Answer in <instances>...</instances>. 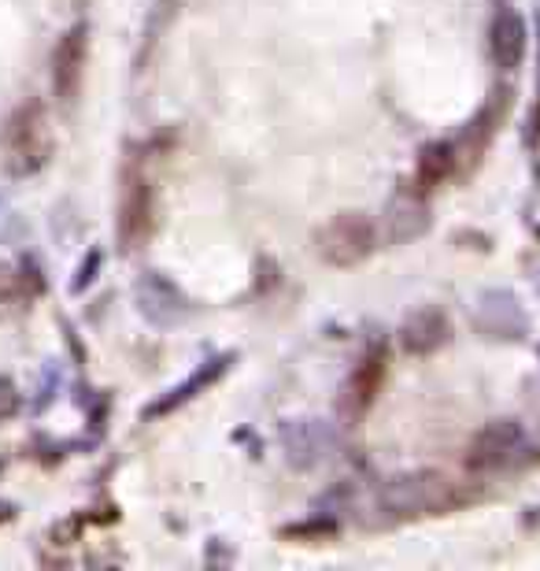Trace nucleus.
Here are the masks:
<instances>
[{
	"instance_id": "1",
	"label": "nucleus",
	"mask_w": 540,
	"mask_h": 571,
	"mask_svg": "<svg viewBox=\"0 0 540 571\" xmlns=\"http://www.w3.org/2000/svg\"><path fill=\"white\" fill-rule=\"evenodd\" d=\"M467 493L440 471H407V476L386 479L378 490V509L389 519H418V516H445L463 505Z\"/></svg>"
},
{
	"instance_id": "2",
	"label": "nucleus",
	"mask_w": 540,
	"mask_h": 571,
	"mask_svg": "<svg viewBox=\"0 0 540 571\" xmlns=\"http://www.w3.org/2000/svg\"><path fill=\"white\" fill-rule=\"evenodd\" d=\"M56 152L53 123L42 101H26L12 112L4 127V168L15 179H31L48 168Z\"/></svg>"
},
{
	"instance_id": "3",
	"label": "nucleus",
	"mask_w": 540,
	"mask_h": 571,
	"mask_svg": "<svg viewBox=\"0 0 540 571\" xmlns=\"http://www.w3.org/2000/svg\"><path fill=\"white\" fill-rule=\"evenodd\" d=\"M315 249L330 267H359L378 249V227L363 212H337L315 235Z\"/></svg>"
},
{
	"instance_id": "4",
	"label": "nucleus",
	"mask_w": 540,
	"mask_h": 571,
	"mask_svg": "<svg viewBox=\"0 0 540 571\" xmlns=\"http://www.w3.org/2000/svg\"><path fill=\"white\" fill-rule=\"evenodd\" d=\"M152 182L141 163L130 160L119 179V212H115V235H119L123 253H134L152 238Z\"/></svg>"
},
{
	"instance_id": "5",
	"label": "nucleus",
	"mask_w": 540,
	"mask_h": 571,
	"mask_svg": "<svg viewBox=\"0 0 540 571\" xmlns=\"http://www.w3.org/2000/svg\"><path fill=\"white\" fill-rule=\"evenodd\" d=\"M85 60H90V26L74 23L53 48V93L67 109H71L78 93H82Z\"/></svg>"
},
{
	"instance_id": "6",
	"label": "nucleus",
	"mask_w": 540,
	"mask_h": 571,
	"mask_svg": "<svg viewBox=\"0 0 540 571\" xmlns=\"http://www.w3.org/2000/svg\"><path fill=\"white\" fill-rule=\"evenodd\" d=\"M522 442H526V431H522V423L518 420L485 423V427L474 434L470 449H467V468L478 471V476L507 468V464L515 460V453L522 449Z\"/></svg>"
},
{
	"instance_id": "7",
	"label": "nucleus",
	"mask_w": 540,
	"mask_h": 571,
	"mask_svg": "<svg viewBox=\"0 0 540 571\" xmlns=\"http://www.w3.org/2000/svg\"><path fill=\"white\" fill-rule=\"evenodd\" d=\"M386 364H389V353H386V345L378 342L359 356L356 367H352V375L345 382V401H341V412H345L348 420H359V415L378 401L381 382H386Z\"/></svg>"
},
{
	"instance_id": "8",
	"label": "nucleus",
	"mask_w": 540,
	"mask_h": 571,
	"mask_svg": "<svg viewBox=\"0 0 540 571\" xmlns=\"http://www.w3.org/2000/svg\"><path fill=\"white\" fill-rule=\"evenodd\" d=\"M478 327L489 338H526L529 331V316L522 301L507 289H489L478 301Z\"/></svg>"
},
{
	"instance_id": "9",
	"label": "nucleus",
	"mask_w": 540,
	"mask_h": 571,
	"mask_svg": "<svg viewBox=\"0 0 540 571\" xmlns=\"http://www.w3.org/2000/svg\"><path fill=\"white\" fill-rule=\"evenodd\" d=\"M230 364H233V353H222V356H215V361L200 364V367H196V372L189 375V379L179 382L174 390H166V393L160 397V401L149 404V409H141V420H160V415L182 409V404H189L193 397H200L204 390H211V386L219 382L226 372H230Z\"/></svg>"
},
{
	"instance_id": "10",
	"label": "nucleus",
	"mask_w": 540,
	"mask_h": 571,
	"mask_svg": "<svg viewBox=\"0 0 540 571\" xmlns=\"http://www.w3.org/2000/svg\"><path fill=\"white\" fill-rule=\"evenodd\" d=\"M137 305H141L145 319H152L156 327H174L189 316V301L182 297V289L174 283H166L156 271L137 283Z\"/></svg>"
},
{
	"instance_id": "11",
	"label": "nucleus",
	"mask_w": 540,
	"mask_h": 571,
	"mask_svg": "<svg viewBox=\"0 0 540 571\" xmlns=\"http://www.w3.org/2000/svg\"><path fill=\"white\" fill-rule=\"evenodd\" d=\"M282 442H286V453L292 464L300 468H311V464L326 460L333 449H337V434H333L326 423L319 420H297L282 427Z\"/></svg>"
},
{
	"instance_id": "12",
	"label": "nucleus",
	"mask_w": 540,
	"mask_h": 571,
	"mask_svg": "<svg viewBox=\"0 0 540 571\" xmlns=\"http://www.w3.org/2000/svg\"><path fill=\"white\" fill-rule=\"evenodd\" d=\"M489 56L499 71H515L526 56V23L518 12L510 8H499L493 15V26H489Z\"/></svg>"
},
{
	"instance_id": "13",
	"label": "nucleus",
	"mask_w": 540,
	"mask_h": 571,
	"mask_svg": "<svg viewBox=\"0 0 540 571\" xmlns=\"http://www.w3.org/2000/svg\"><path fill=\"white\" fill-rule=\"evenodd\" d=\"M448 334L451 327L440 308H418V312H411L404 319V327H400V345H404L411 356H429L448 342Z\"/></svg>"
},
{
	"instance_id": "14",
	"label": "nucleus",
	"mask_w": 540,
	"mask_h": 571,
	"mask_svg": "<svg viewBox=\"0 0 540 571\" xmlns=\"http://www.w3.org/2000/svg\"><path fill=\"white\" fill-rule=\"evenodd\" d=\"M426 227H429V208H426V201H422L418 190L397 197L386 212V238L392 241V245L415 241Z\"/></svg>"
},
{
	"instance_id": "15",
	"label": "nucleus",
	"mask_w": 540,
	"mask_h": 571,
	"mask_svg": "<svg viewBox=\"0 0 540 571\" xmlns=\"http://www.w3.org/2000/svg\"><path fill=\"white\" fill-rule=\"evenodd\" d=\"M459 163V145L456 141H429L422 145L418 152V168H415V190L429 193L434 186H440Z\"/></svg>"
},
{
	"instance_id": "16",
	"label": "nucleus",
	"mask_w": 540,
	"mask_h": 571,
	"mask_svg": "<svg viewBox=\"0 0 540 571\" xmlns=\"http://www.w3.org/2000/svg\"><path fill=\"white\" fill-rule=\"evenodd\" d=\"M37 294H42V278H37L34 267H0V316L31 308Z\"/></svg>"
},
{
	"instance_id": "17",
	"label": "nucleus",
	"mask_w": 540,
	"mask_h": 571,
	"mask_svg": "<svg viewBox=\"0 0 540 571\" xmlns=\"http://www.w3.org/2000/svg\"><path fill=\"white\" fill-rule=\"evenodd\" d=\"M19 409H23V393H19V386L8 375H0V423L19 415Z\"/></svg>"
},
{
	"instance_id": "18",
	"label": "nucleus",
	"mask_w": 540,
	"mask_h": 571,
	"mask_svg": "<svg viewBox=\"0 0 540 571\" xmlns=\"http://www.w3.org/2000/svg\"><path fill=\"white\" fill-rule=\"evenodd\" d=\"M333 530H337L333 524H303V527H289L286 538H315L319 541V538H330Z\"/></svg>"
},
{
	"instance_id": "19",
	"label": "nucleus",
	"mask_w": 540,
	"mask_h": 571,
	"mask_svg": "<svg viewBox=\"0 0 540 571\" xmlns=\"http://www.w3.org/2000/svg\"><path fill=\"white\" fill-rule=\"evenodd\" d=\"M529 127H533V141L540 138V93H537V104H533V119H529Z\"/></svg>"
}]
</instances>
